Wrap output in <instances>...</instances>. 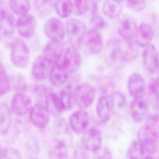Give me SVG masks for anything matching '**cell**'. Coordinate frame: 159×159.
<instances>
[{
  "label": "cell",
  "mask_w": 159,
  "mask_h": 159,
  "mask_svg": "<svg viewBox=\"0 0 159 159\" xmlns=\"http://www.w3.org/2000/svg\"><path fill=\"white\" fill-rule=\"evenodd\" d=\"M137 46L135 41H127L121 38L110 39L106 49L107 61L114 66L129 62L136 58Z\"/></svg>",
  "instance_id": "obj_1"
},
{
  "label": "cell",
  "mask_w": 159,
  "mask_h": 159,
  "mask_svg": "<svg viewBox=\"0 0 159 159\" xmlns=\"http://www.w3.org/2000/svg\"><path fill=\"white\" fill-rule=\"evenodd\" d=\"M11 60L17 67L24 68L30 61V52L25 42L21 39H16L11 46Z\"/></svg>",
  "instance_id": "obj_2"
},
{
  "label": "cell",
  "mask_w": 159,
  "mask_h": 159,
  "mask_svg": "<svg viewBox=\"0 0 159 159\" xmlns=\"http://www.w3.org/2000/svg\"><path fill=\"white\" fill-rule=\"evenodd\" d=\"M95 88L90 84L81 83L76 86L73 91L75 103L81 109L88 107L95 98Z\"/></svg>",
  "instance_id": "obj_3"
},
{
  "label": "cell",
  "mask_w": 159,
  "mask_h": 159,
  "mask_svg": "<svg viewBox=\"0 0 159 159\" xmlns=\"http://www.w3.org/2000/svg\"><path fill=\"white\" fill-rule=\"evenodd\" d=\"M44 32L52 41L61 42L66 35V25L60 19L49 18L44 24Z\"/></svg>",
  "instance_id": "obj_4"
},
{
  "label": "cell",
  "mask_w": 159,
  "mask_h": 159,
  "mask_svg": "<svg viewBox=\"0 0 159 159\" xmlns=\"http://www.w3.org/2000/svg\"><path fill=\"white\" fill-rule=\"evenodd\" d=\"M86 27L83 22L77 19H70L66 24V33L73 45H79L86 34Z\"/></svg>",
  "instance_id": "obj_5"
},
{
  "label": "cell",
  "mask_w": 159,
  "mask_h": 159,
  "mask_svg": "<svg viewBox=\"0 0 159 159\" xmlns=\"http://www.w3.org/2000/svg\"><path fill=\"white\" fill-rule=\"evenodd\" d=\"M102 133L96 127L88 129L81 137V143L83 147L89 152L98 151L102 145Z\"/></svg>",
  "instance_id": "obj_6"
},
{
  "label": "cell",
  "mask_w": 159,
  "mask_h": 159,
  "mask_svg": "<svg viewBox=\"0 0 159 159\" xmlns=\"http://www.w3.org/2000/svg\"><path fill=\"white\" fill-rule=\"evenodd\" d=\"M54 65L42 55L34 61L31 69L32 75L37 81H43L50 76Z\"/></svg>",
  "instance_id": "obj_7"
},
{
  "label": "cell",
  "mask_w": 159,
  "mask_h": 159,
  "mask_svg": "<svg viewBox=\"0 0 159 159\" xmlns=\"http://www.w3.org/2000/svg\"><path fill=\"white\" fill-rule=\"evenodd\" d=\"M137 136V140L140 142L144 152L147 156L157 152L158 150V139L150 132L145 126L139 130Z\"/></svg>",
  "instance_id": "obj_8"
},
{
  "label": "cell",
  "mask_w": 159,
  "mask_h": 159,
  "mask_svg": "<svg viewBox=\"0 0 159 159\" xmlns=\"http://www.w3.org/2000/svg\"><path fill=\"white\" fill-rule=\"evenodd\" d=\"M16 27V21L12 13L5 6L0 4V35L10 37Z\"/></svg>",
  "instance_id": "obj_9"
},
{
  "label": "cell",
  "mask_w": 159,
  "mask_h": 159,
  "mask_svg": "<svg viewBox=\"0 0 159 159\" xmlns=\"http://www.w3.org/2000/svg\"><path fill=\"white\" fill-rule=\"evenodd\" d=\"M49 119L50 113L45 104L40 102L35 104L29 112V120L37 128H45L48 124Z\"/></svg>",
  "instance_id": "obj_10"
},
{
  "label": "cell",
  "mask_w": 159,
  "mask_h": 159,
  "mask_svg": "<svg viewBox=\"0 0 159 159\" xmlns=\"http://www.w3.org/2000/svg\"><path fill=\"white\" fill-rule=\"evenodd\" d=\"M12 111L18 116L22 117L30 112L32 108L30 98L22 93H16L12 98L11 102Z\"/></svg>",
  "instance_id": "obj_11"
},
{
  "label": "cell",
  "mask_w": 159,
  "mask_h": 159,
  "mask_svg": "<svg viewBox=\"0 0 159 159\" xmlns=\"http://www.w3.org/2000/svg\"><path fill=\"white\" fill-rule=\"evenodd\" d=\"M36 20L30 14L20 16L16 20V28L19 35L29 39L32 36L36 29Z\"/></svg>",
  "instance_id": "obj_12"
},
{
  "label": "cell",
  "mask_w": 159,
  "mask_h": 159,
  "mask_svg": "<svg viewBox=\"0 0 159 159\" xmlns=\"http://www.w3.org/2000/svg\"><path fill=\"white\" fill-rule=\"evenodd\" d=\"M81 61L80 52L75 46L71 45L68 47L64 53L62 65L68 74H71L79 68Z\"/></svg>",
  "instance_id": "obj_13"
},
{
  "label": "cell",
  "mask_w": 159,
  "mask_h": 159,
  "mask_svg": "<svg viewBox=\"0 0 159 159\" xmlns=\"http://www.w3.org/2000/svg\"><path fill=\"white\" fill-rule=\"evenodd\" d=\"M110 105L112 112L118 117H127L129 113V106L125 95L119 91H114L110 98Z\"/></svg>",
  "instance_id": "obj_14"
},
{
  "label": "cell",
  "mask_w": 159,
  "mask_h": 159,
  "mask_svg": "<svg viewBox=\"0 0 159 159\" xmlns=\"http://www.w3.org/2000/svg\"><path fill=\"white\" fill-rule=\"evenodd\" d=\"M137 29L134 19L129 16L122 17L117 25V32L120 38L127 41H135Z\"/></svg>",
  "instance_id": "obj_15"
},
{
  "label": "cell",
  "mask_w": 159,
  "mask_h": 159,
  "mask_svg": "<svg viewBox=\"0 0 159 159\" xmlns=\"http://www.w3.org/2000/svg\"><path fill=\"white\" fill-rule=\"evenodd\" d=\"M129 112L132 119L137 122H141L148 118L149 109L148 104L142 97L134 98L132 101Z\"/></svg>",
  "instance_id": "obj_16"
},
{
  "label": "cell",
  "mask_w": 159,
  "mask_h": 159,
  "mask_svg": "<svg viewBox=\"0 0 159 159\" xmlns=\"http://www.w3.org/2000/svg\"><path fill=\"white\" fill-rule=\"evenodd\" d=\"M142 61L145 68L148 72L155 73L159 71V55L153 45L145 47L142 53Z\"/></svg>",
  "instance_id": "obj_17"
},
{
  "label": "cell",
  "mask_w": 159,
  "mask_h": 159,
  "mask_svg": "<svg viewBox=\"0 0 159 159\" xmlns=\"http://www.w3.org/2000/svg\"><path fill=\"white\" fill-rule=\"evenodd\" d=\"M89 116L84 109L75 111L70 117V124L72 130L78 134H83L89 124Z\"/></svg>",
  "instance_id": "obj_18"
},
{
  "label": "cell",
  "mask_w": 159,
  "mask_h": 159,
  "mask_svg": "<svg viewBox=\"0 0 159 159\" xmlns=\"http://www.w3.org/2000/svg\"><path fill=\"white\" fill-rule=\"evenodd\" d=\"M85 46L91 54L99 53L103 47V39L99 30L91 29L87 31L85 36Z\"/></svg>",
  "instance_id": "obj_19"
},
{
  "label": "cell",
  "mask_w": 159,
  "mask_h": 159,
  "mask_svg": "<svg viewBox=\"0 0 159 159\" xmlns=\"http://www.w3.org/2000/svg\"><path fill=\"white\" fill-rule=\"evenodd\" d=\"M127 88L130 94L134 98L142 97L145 91V80L137 73H132L128 79Z\"/></svg>",
  "instance_id": "obj_20"
},
{
  "label": "cell",
  "mask_w": 159,
  "mask_h": 159,
  "mask_svg": "<svg viewBox=\"0 0 159 159\" xmlns=\"http://www.w3.org/2000/svg\"><path fill=\"white\" fill-rule=\"evenodd\" d=\"M64 47L61 42L51 41L44 48L42 55L53 65L58 63L63 53Z\"/></svg>",
  "instance_id": "obj_21"
},
{
  "label": "cell",
  "mask_w": 159,
  "mask_h": 159,
  "mask_svg": "<svg viewBox=\"0 0 159 159\" xmlns=\"http://www.w3.org/2000/svg\"><path fill=\"white\" fill-rule=\"evenodd\" d=\"M146 100L152 109L159 110V75L151 79L148 83Z\"/></svg>",
  "instance_id": "obj_22"
},
{
  "label": "cell",
  "mask_w": 159,
  "mask_h": 159,
  "mask_svg": "<svg viewBox=\"0 0 159 159\" xmlns=\"http://www.w3.org/2000/svg\"><path fill=\"white\" fill-rule=\"evenodd\" d=\"M53 129L56 139L68 144L71 140V134L70 127L66 120L62 117H57L53 122Z\"/></svg>",
  "instance_id": "obj_23"
},
{
  "label": "cell",
  "mask_w": 159,
  "mask_h": 159,
  "mask_svg": "<svg viewBox=\"0 0 159 159\" xmlns=\"http://www.w3.org/2000/svg\"><path fill=\"white\" fill-rule=\"evenodd\" d=\"M153 37V30L151 25L147 23H142L138 27L134 40L137 45L145 47L150 45Z\"/></svg>",
  "instance_id": "obj_24"
},
{
  "label": "cell",
  "mask_w": 159,
  "mask_h": 159,
  "mask_svg": "<svg viewBox=\"0 0 159 159\" xmlns=\"http://www.w3.org/2000/svg\"><path fill=\"white\" fill-rule=\"evenodd\" d=\"M96 113L101 122L106 123L111 117V107L110 101L106 96H102L98 99L96 104Z\"/></svg>",
  "instance_id": "obj_25"
},
{
  "label": "cell",
  "mask_w": 159,
  "mask_h": 159,
  "mask_svg": "<svg viewBox=\"0 0 159 159\" xmlns=\"http://www.w3.org/2000/svg\"><path fill=\"white\" fill-rule=\"evenodd\" d=\"M68 73L66 71L62 64L59 63L54 65L51 71L50 78L51 83L56 87L64 84L68 80Z\"/></svg>",
  "instance_id": "obj_26"
},
{
  "label": "cell",
  "mask_w": 159,
  "mask_h": 159,
  "mask_svg": "<svg viewBox=\"0 0 159 159\" xmlns=\"http://www.w3.org/2000/svg\"><path fill=\"white\" fill-rule=\"evenodd\" d=\"M45 106L50 114L55 117H58L63 111L58 96L53 93H48L46 95Z\"/></svg>",
  "instance_id": "obj_27"
},
{
  "label": "cell",
  "mask_w": 159,
  "mask_h": 159,
  "mask_svg": "<svg viewBox=\"0 0 159 159\" xmlns=\"http://www.w3.org/2000/svg\"><path fill=\"white\" fill-rule=\"evenodd\" d=\"M12 113L9 107L4 104H0V134H6L10 129L12 124Z\"/></svg>",
  "instance_id": "obj_28"
},
{
  "label": "cell",
  "mask_w": 159,
  "mask_h": 159,
  "mask_svg": "<svg viewBox=\"0 0 159 159\" xmlns=\"http://www.w3.org/2000/svg\"><path fill=\"white\" fill-rule=\"evenodd\" d=\"M102 12L109 19H114L121 14L122 7L120 2L106 1L102 4Z\"/></svg>",
  "instance_id": "obj_29"
},
{
  "label": "cell",
  "mask_w": 159,
  "mask_h": 159,
  "mask_svg": "<svg viewBox=\"0 0 159 159\" xmlns=\"http://www.w3.org/2000/svg\"><path fill=\"white\" fill-rule=\"evenodd\" d=\"M58 98L63 111H69L73 107L75 99L73 91L70 85L65 86L61 90Z\"/></svg>",
  "instance_id": "obj_30"
},
{
  "label": "cell",
  "mask_w": 159,
  "mask_h": 159,
  "mask_svg": "<svg viewBox=\"0 0 159 159\" xmlns=\"http://www.w3.org/2000/svg\"><path fill=\"white\" fill-rule=\"evenodd\" d=\"M50 159H68L67 144L55 140L54 145L48 152Z\"/></svg>",
  "instance_id": "obj_31"
},
{
  "label": "cell",
  "mask_w": 159,
  "mask_h": 159,
  "mask_svg": "<svg viewBox=\"0 0 159 159\" xmlns=\"http://www.w3.org/2000/svg\"><path fill=\"white\" fill-rule=\"evenodd\" d=\"M54 9L59 17L61 18H66L73 12V2L71 1L67 0L55 1Z\"/></svg>",
  "instance_id": "obj_32"
},
{
  "label": "cell",
  "mask_w": 159,
  "mask_h": 159,
  "mask_svg": "<svg viewBox=\"0 0 159 159\" xmlns=\"http://www.w3.org/2000/svg\"><path fill=\"white\" fill-rule=\"evenodd\" d=\"M9 6L12 12L20 16L29 13L31 7V4L29 1H9Z\"/></svg>",
  "instance_id": "obj_33"
},
{
  "label": "cell",
  "mask_w": 159,
  "mask_h": 159,
  "mask_svg": "<svg viewBox=\"0 0 159 159\" xmlns=\"http://www.w3.org/2000/svg\"><path fill=\"white\" fill-rule=\"evenodd\" d=\"M145 126L156 139L159 140V113L149 116Z\"/></svg>",
  "instance_id": "obj_34"
},
{
  "label": "cell",
  "mask_w": 159,
  "mask_h": 159,
  "mask_svg": "<svg viewBox=\"0 0 159 159\" xmlns=\"http://www.w3.org/2000/svg\"><path fill=\"white\" fill-rule=\"evenodd\" d=\"M128 154L129 158L144 159L147 157L137 140L133 141L129 145Z\"/></svg>",
  "instance_id": "obj_35"
},
{
  "label": "cell",
  "mask_w": 159,
  "mask_h": 159,
  "mask_svg": "<svg viewBox=\"0 0 159 159\" xmlns=\"http://www.w3.org/2000/svg\"><path fill=\"white\" fill-rule=\"evenodd\" d=\"M11 87L7 71L2 63H0V96L6 94Z\"/></svg>",
  "instance_id": "obj_36"
},
{
  "label": "cell",
  "mask_w": 159,
  "mask_h": 159,
  "mask_svg": "<svg viewBox=\"0 0 159 159\" xmlns=\"http://www.w3.org/2000/svg\"><path fill=\"white\" fill-rule=\"evenodd\" d=\"M73 11L77 16H81L86 13L90 9V2L87 1H72Z\"/></svg>",
  "instance_id": "obj_37"
},
{
  "label": "cell",
  "mask_w": 159,
  "mask_h": 159,
  "mask_svg": "<svg viewBox=\"0 0 159 159\" xmlns=\"http://www.w3.org/2000/svg\"><path fill=\"white\" fill-rule=\"evenodd\" d=\"M1 159H22V157L16 148L9 147L4 148Z\"/></svg>",
  "instance_id": "obj_38"
},
{
  "label": "cell",
  "mask_w": 159,
  "mask_h": 159,
  "mask_svg": "<svg viewBox=\"0 0 159 159\" xmlns=\"http://www.w3.org/2000/svg\"><path fill=\"white\" fill-rule=\"evenodd\" d=\"M91 24L93 27L92 29L99 30L105 26L106 22L100 15L96 12L93 14V16L91 20Z\"/></svg>",
  "instance_id": "obj_39"
},
{
  "label": "cell",
  "mask_w": 159,
  "mask_h": 159,
  "mask_svg": "<svg viewBox=\"0 0 159 159\" xmlns=\"http://www.w3.org/2000/svg\"><path fill=\"white\" fill-rule=\"evenodd\" d=\"M127 6L135 11H140L143 10L147 6L144 1H128L126 2Z\"/></svg>",
  "instance_id": "obj_40"
},
{
  "label": "cell",
  "mask_w": 159,
  "mask_h": 159,
  "mask_svg": "<svg viewBox=\"0 0 159 159\" xmlns=\"http://www.w3.org/2000/svg\"><path fill=\"white\" fill-rule=\"evenodd\" d=\"M38 3V7L39 11H40L42 13L48 12V11H50L52 7V4H54V2L49 1H37Z\"/></svg>",
  "instance_id": "obj_41"
},
{
  "label": "cell",
  "mask_w": 159,
  "mask_h": 159,
  "mask_svg": "<svg viewBox=\"0 0 159 159\" xmlns=\"http://www.w3.org/2000/svg\"><path fill=\"white\" fill-rule=\"evenodd\" d=\"M14 86L16 90H19L20 91H24L27 88V84L25 81L22 76H17V78L14 81Z\"/></svg>",
  "instance_id": "obj_42"
},
{
  "label": "cell",
  "mask_w": 159,
  "mask_h": 159,
  "mask_svg": "<svg viewBox=\"0 0 159 159\" xmlns=\"http://www.w3.org/2000/svg\"><path fill=\"white\" fill-rule=\"evenodd\" d=\"M98 159H112V154L108 150H105L104 152L98 157Z\"/></svg>",
  "instance_id": "obj_43"
},
{
  "label": "cell",
  "mask_w": 159,
  "mask_h": 159,
  "mask_svg": "<svg viewBox=\"0 0 159 159\" xmlns=\"http://www.w3.org/2000/svg\"><path fill=\"white\" fill-rule=\"evenodd\" d=\"M3 150H4V148H2V145H1V143L0 142V159L1 158V156L2 155V153H3Z\"/></svg>",
  "instance_id": "obj_44"
},
{
  "label": "cell",
  "mask_w": 159,
  "mask_h": 159,
  "mask_svg": "<svg viewBox=\"0 0 159 159\" xmlns=\"http://www.w3.org/2000/svg\"><path fill=\"white\" fill-rule=\"evenodd\" d=\"M144 159H155V158H154L153 157H151V156H147V157H145Z\"/></svg>",
  "instance_id": "obj_45"
},
{
  "label": "cell",
  "mask_w": 159,
  "mask_h": 159,
  "mask_svg": "<svg viewBox=\"0 0 159 159\" xmlns=\"http://www.w3.org/2000/svg\"><path fill=\"white\" fill-rule=\"evenodd\" d=\"M30 159H37V158H30Z\"/></svg>",
  "instance_id": "obj_46"
},
{
  "label": "cell",
  "mask_w": 159,
  "mask_h": 159,
  "mask_svg": "<svg viewBox=\"0 0 159 159\" xmlns=\"http://www.w3.org/2000/svg\"><path fill=\"white\" fill-rule=\"evenodd\" d=\"M129 159H135V158H129Z\"/></svg>",
  "instance_id": "obj_47"
}]
</instances>
